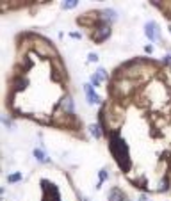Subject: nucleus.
<instances>
[{
    "instance_id": "nucleus-18",
    "label": "nucleus",
    "mask_w": 171,
    "mask_h": 201,
    "mask_svg": "<svg viewBox=\"0 0 171 201\" xmlns=\"http://www.w3.org/2000/svg\"><path fill=\"white\" fill-rule=\"evenodd\" d=\"M169 32H171V25H169Z\"/></svg>"
},
{
    "instance_id": "nucleus-3",
    "label": "nucleus",
    "mask_w": 171,
    "mask_h": 201,
    "mask_svg": "<svg viewBox=\"0 0 171 201\" xmlns=\"http://www.w3.org/2000/svg\"><path fill=\"white\" fill-rule=\"evenodd\" d=\"M144 32H146V38L150 39V41H160V29L159 25L155 22H148L146 25H144Z\"/></svg>"
},
{
    "instance_id": "nucleus-8",
    "label": "nucleus",
    "mask_w": 171,
    "mask_h": 201,
    "mask_svg": "<svg viewBox=\"0 0 171 201\" xmlns=\"http://www.w3.org/2000/svg\"><path fill=\"white\" fill-rule=\"evenodd\" d=\"M89 130H91V135L96 137V139H100V137L104 135V128H102L100 125H91L89 126Z\"/></svg>"
},
{
    "instance_id": "nucleus-1",
    "label": "nucleus",
    "mask_w": 171,
    "mask_h": 201,
    "mask_svg": "<svg viewBox=\"0 0 171 201\" xmlns=\"http://www.w3.org/2000/svg\"><path fill=\"white\" fill-rule=\"evenodd\" d=\"M110 153L114 155V158H116L118 166L121 167V171H130V155H128V146L127 142L123 141L121 137H120V134H112V137H110Z\"/></svg>"
},
{
    "instance_id": "nucleus-10",
    "label": "nucleus",
    "mask_w": 171,
    "mask_h": 201,
    "mask_svg": "<svg viewBox=\"0 0 171 201\" xmlns=\"http://www.w3.org/2000/svg\"><path fill=\"white\" fill-rule=\"evenodd\" d=\"M94 75H96V77H98V78H100V82H102V80H107V78H109V75H107V71H105L104 68H98Z\"/></svg>"
},
{
    "instance_id": "nucleus-11",
    "label": "nucleus",
    "mask_w": 171,
    "mask_h": 201,
    "mask_svg": "<svg viewBox=\"0 0 171 201\" xmlns=\"http://www.w3.org/2000/svg\"><path fill=\"white\" fill-rule=\"evenodd\" d=\"M77 0H70V2H62V9H73V7H77Z\"/></svg>"
},
{
    "instance_id": "nucleus-9",
    "label": "nucleus",
    "mask_w": 171,
    "mask_h": 201,
    "mask_svg": "<svg viewBox=\"0 0 171 201\" xmlns=\"http://www.w3.org/2000/svg\"><path fill=\"white\" fill-rule=\"evenodd\" d=\"M25 87H27V80H25V78H18V80L14 82V89H16V91H23Z\"/></svg>"
},
{
    "instance_id": "nucleus-15",
    "label": "nucleus",
    "mask_w": 171,
    "mask_h": 201,
    "mask_svg": "<svg viewBox=\"0 0 171 201\" xmlns=\"http://www.w3.org/2000/svg\"><path fill=\"white\" fill-rule=\"evenodd\" d=\"M91 82H93V86H100V78H98L96 75L91 77Z\"/></svg>"
},
{
    "instance_id": "nucleus-6",
    "label": "nucleus",
    "mask_w": 171,
    "mask_h": 201,
    "mask_svg": "<svg viewBox=\"0 0 171 201\" xmlns=\"http://www.w3.org/2000/svg\"><path fill=\"white\" fill-rule=\"evenodd\" d=\"M109 199L110 201H128L127 198H125V194H123L120 189H110V192H109Z\"/></svg>"
},
{
    "instance_id": "nucleus-4",
    "label": "nucleus",
    "mask_w": 171,
    "mask_h": 201,
    "mask_svg": "<svg viewBox=\"0 0 171 201\" xmlns=\"http://www.w3.org/2000/svg\"><path fill=\"white\" fill-rule=\"evenodd\" d=\"M59 110L64 112V114H73V110H75V105H73V98L72 96H64L61 100V103H59Z\"/></svg>"
},
{
    "instance_id": "nucleus-2",
    "label": "nucleus",
    "mask_w": 171,
    "mask_h": 201,
    "mask_svg": "<svg viewBox=\"0 0 171 201\" xmlns=\"http://www.w3.org/2000/svg\"><path fill=\"white\" fill-rule=\"evenodd\" d=\"M110 36V25L109 22H104V20H98L96 25H94V34H93V39L96 43H102Z\"/></svg>"
},
{
    "instance_id": "nucleus-14",
    "label": "nucleus",
    "mask_w": 171,
    "mask_h": 201,
    "mask_svg": "<svg viewBox=\"0 0 171 201\" xmlns=\"http://www.w3.org/2000/svg\"><path fill=\"white\" fill-rule=\"evenodd\" d=\"M88 59H89V62H98V55H96V54H89Z\"/></svg>"
},
{
    "instance_id": "nucleus-13",
    "label": "nucleus",
    "mask_w": 171,
    "mask_h": 201,
    "mask_svg": "<svg viewBox=\"0 0 171 201\" xmlns=\"http://www.w3.org/2000/svg\"><path fill=\"white\" fill-rule=\"evenodd\" d=\"M105 178H107V171H105V169H102V171H100V182H98V187H100V183H102Z\"/></svg>"
},
{
    "instance_id": "nucleus-16",
    "label": "nucleus",
    "mask_w": 171,
    "mask_h": 201,
    "mask_svg": "<svg viewBox=\"0 0 171 201\" xmlns=\"http://www.w3.org/2000/svg\"><path fill=\"white\" fill-rule=\"evenodd\" d=\"M144 50H146V54H152V52H153V46H152V45H148Z\"/></svg>"
},
{
    "instance_id": "nucleus-7",
    "label": "nucleus",
    "mask_w": 171,
    "mask_h": 201,
    "mask_svg": "<svg viewBox=\"0 0 171 201\" xmlns=\"http://www.w3.org/2000/svg\"><path fill=\"white\" fill-rule=\"evenodd\" d=\"M34 157L38 158L39 162H43V164H48L50 162V158L46 157V153H45L43 150H39V148H38V150H34Z\"/></svg>"
},
{
    "instance_id": "nucleus-17",
    "label": "nucleus",
    "mask_w": 171,
    "mask_h": 201,
    "mask_svg": "<svg viewBox=\"0 0 171 201\" xmlns=\"http://www.w3.org/2000/svg\"><path fill=\"white\" fill-rule=\"evenodd\" d=\"M139 201H148V199H146V196H139Z\"/></svg>"
},
{
    "instance_id": "nucleus-12",
    "label": "nucleus",
    "mask_w": 171,
    "mask_h": 201,
    "mask_svg": "<svg viewBox=\"0 0 171 201\" xmlns=\"http://www.w3.org/2000/svg\"><path fill=\"white\" fill-rule=\"evenodd\" d=\"M20 180H22V174H20V173L9 174V182H11V183H16V182H20Z\"/></svg>"
},
{
    "instance_id": "nucleus-5",
    "label": "nucleus",
    "mask_w": 171,
    "mask_h": 201,
    "mask_svg": "<svg viewBox=\"0 0 171 201\" xmlns=\"http://www.w3.org/2000/svg\"><path fill=\"white\" fill-rule=\"evenodd\" d=\"M84 93H86V98H88L89 103H100V96L94 93V89H93L91 84H88V86L84 87Z\"/></svg>"
}]
</instances>
